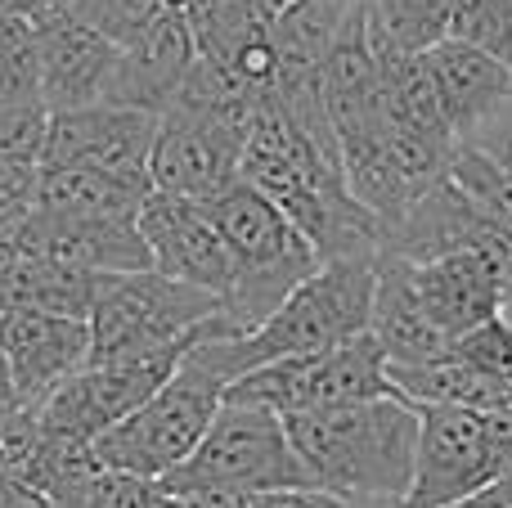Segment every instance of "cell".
Here are the masks:
<instances>
[{"mask_svg":"<svg viewBox=\"0 0 512 508\" xmlns=\"http://www.w3.org/2000/svg\"><path fill=\"white\" fill-rule=\"evenodd\" d=\"M239 176L306 234L319 261H378L387 248L382 221L346 185L337 149L301 131L274 99L243 140Z\"/></svg>","mask_w":512,"mask_h":508,"instance_id":"1","label":"cell"},{"mask_svg":"<svg viewBox=\"0 0 512 508\" xmlns=\"http://www.w3.org/2000/svg\"><path fill=\"white\" fill-rule=\"evenodd\" d=\"M315 491L351 508H400L414 482L418 414L400 392L279 414Z\"/></svg>","mask_w":512,"mask_h":508,"instance_id":"2","label":"cell"},{"mask_svg":"<svg viewBox=\"0 0 512 508\" xmlns=\"http://www.w3.org/2000/svg\"><path fill=\"white\" fill-rule=\"evenodd\" d=\"M373 279H378V261H319L256 329L234 338H203L194 356L207 360L225 383H234L239 374L270 360L328 351L369 329Z\"/></svg>","mask_w":512,"mask_h":508,"instance_id":"3","label":"cell"},{"mask_svg":"<svg viewBox=\"0 0 512 508\" xmlns=\"http://www.w3.org/2000/svg\"><path fill=\"white\" fill-rule=\"evenodd\" d=\"M203 203L234 252V284L221 297V315L234 338V333L256 329L319 266V257L306 234L243 176Z\"/></svg>","mask_w":512,"mask_h":508,"instance_id":"4","label":"cell"},{"mask_svg":"<svg viewBox=\"0 0 512 508\" xmlns=\"http://www.w3.org/2000/svg\"><path fill=\"white\" fill-rule=\"evenodd\" d=\"M90 360H131L149 351L176 347V342L230 338L221 315V297L207 288L180 284L162 270H117L99 279L95 306H90Z\"/></svg>","mask_w":512,"mask_h":508,"instance_id":"5","label":"cell"},{"mask_svg":"<svg viewBox=\"0 0 512 508\" xmlns=\"http://www.w3.org/2000/svg\"><path fill=\"white\" fill-rule=\"evenodd\" d=\"M194 347L140 410H131L104 437H95V459L104 468L162 482L194 455L203 432L212 428L216 410L225 405V387H230L207 360L194 356Z\"/></svg>","mask_w":512,"mask_h":508,"instance_id":"6","label":"cell"},{"mask_svg":"<svg viewBox=\"0 0 512 508\" xmlns=\"http://www.w3.org/2000/svg\"><path fill=\"white\" fill-rule=\"evenodd\" d=\"M171 495L203 491H306L310 473L288 441V428L265 405L225 401L194 455L162 477Z\"/></svg>","mask_w":512,"mask_h":508,"instance_id":"7","label":"cell"},{"mask_svg":"<svg viewBox=\"0 0 512 508\" xmlns=\"http://www.w3.org/2000/svg\"><path fill=\"white\" fill-rule=\"evenodd\" d=\"M387 378V356H382L378 338L369 329L355 338L337 342L315 356H292V360H270L239 374L225 387V401L243 405H265L274 414H297V410H319V405L337 401H373V396H391Z\"/></svg>","mask_w":512,"mask_h":508,"instance_id":"8","label":"cell"},{"mask_svg":"<svg viewBox=\"0 0 512 508\" xmlns=\"http://www.w3.org/2000/svg\"><path fill=\"white\" fill-rule=\"evenodd\" d=\"M409 405L418 414V446H414V482H409L400 508H454L504 473V459L490 446L486 414L481 410L432 405V401H409Z\"/></svg>","mask_w":512,"mask_h":508,"instance_id":"9","label":"cell"},{"mask_svg":"<svg viewBox=\"0 0 512 508\" xmlns=\"http://www.w3.org/2000/svg\"><path fill=\"white\" fill-rule=\"evenodd\" d=\"M243 140H248V126L207 113V108L171 104L158 117V135H153L149 185L203 203L221 194L230 180H239Z\"/></svg>","mask_w":512,"mask_h":508,"instance_id":"10","label":"cell"},{"mask_svg":"<svg viewBox=\"0 0 512 508\" xmlns=\"http://www.w3.org/2000/svg\"><path fill=\"white\" fill-rule=\"evenodd\" d=\"M153 135H158V117L153 113L99 99V104H86V108L50 113L41 162H50V167H90L117 180L149 185Z\"/></svg>","mask_w":512,"mask_h":508,"instance_id":"11","label":"cell"},{"mask_svg":"<svg viewBox=\"0 0 512 508\" xmlns=\"http://www.w3.org/2000/svg\"><path fill=\"white\" fill-rule=\"evenodd\" d=\"M144 243H149L153 270L180 279V284L207 288V293L225 297L234 284V252L225 243L221 225L212 221L207 203L180 194H162L149 189L135 212Z\"/></svg>","mask_w":512,"mask_h":508,"instance_id":"12","label":"cell"},{"mask_svg":"<svg viewBox=\"0 0 512 508\" xmlns=\"http://www.w3.org/2000/svg\"><path fill=\"white\" fill-rule=\"evenodd\" d=\"M396 261L405 270L414 297L423 302V311L432 315V324L450 342L508 311L504 270H499V261L490 252L454 248V252H436V257H423V261H409V257H396Z\"/></svg>","mask_w":512,"mask_h":508,"instance_id":"13","label":"cell"},{"mask_svg":"<svg viewBox=\"0 0 512 508\" xmlns=\"http://www.w3.org/2000/svg\"><path fill=\"white\" fill-rule=\"evenodd\" d=\"M0 351L9 360L18 401L32 410L90 360V320L9 302L0 311Z\"/></svg>","mask_w":512,"mask_h":508,"instance_id":"14","label":"cell"},{"mask_svg":"<svg viewBox=\"0 0 512 508\" xmlns=\"http://www.w3.org/2000/svg\"><path fill=\"white\" fill-rule=\"evenodd\" d=\"M194 59H198L194 32H189L185 14L171 5V9H162L131 45L117 50L104 99L108 104L140 108V113L162 117L171 108V99L180 95V86H185Z\"/></svg>","mask_w":512,"mask_h":508,"instance_id":"15","label":"cell"},{"mask_svg":"<svg viewBox=\"0 0 512 508\" xmlns=\"http://www.w3.org/2000/svg\"><path fill=\"white\" fill-rule=\"evenodd\" d=\"M9 239L23 252H41V257L68 261V266L99 270V275L153 266L135 216H59L36 207Z\"/></svg>","mask_w":512,"mask_h":508,"instance_id":"16","label":"cell"},{"mask_svg":"<svg viewBox=\"0 0 512 508\" xmlns=\"http://www.w3.org/2000/svg\"><path fill=\"white\" fill-rule=\"evenodd\" d=\"M36 50H41V104L50 113L99 104L117 63V45L86 27L68 9H50L36 18Z\"/></svg>","mask_w":512,"mask_h":508,"instance_id":"17","label":"cell"},{"mask_svg":"<svg viewBox=\"0 0 512 508\" xmlns=\"http://www.w3.org/2000/svg\"><path fill=\"white\" fill-rule=\"evenodd\" d=\"M423 63L432 72L441 113L459 144H468L481 126L495 122L512 104V68L459 36H445L432 50H423Z\"/></svg>","mask_w":512,"mask_h":508,"instance_id":"18","label":"cell"},{"mask_svg":"<svg viewBox=\"0 0 512 508\" xmlns=\"http://www.w3.org/2000/svg\"><path fill=\"white\" fill-rule=\"evenodd\" d=\"M369 333L378 338L387 365H414V360H432L450 351L454 342L432 324L423 302L414 297L405 270L391 252L378 257V279H373V311H369Z\"/></svg>","mask_w":512,"mask_h":508,"instance_id":"19","label":"cell"},{"mask_svg":"<svg viewBox=\"0 0 512 508\" xmlns=\"http://www.w3.org/2000/svg\"><path fill=\"white\" fill-rule=\"evenodd\" d=\"M149 194V185L117 180L90 167H50L41 162L36 180V207L59 216H135Z\"/></svg>","mask_w":512,"mask_h":508,"instance_id":"20","label":"cell"},{"mask_svg":"<svg viewBox=\"0 0 512 508\" xmlns=\"http://www.w3.org/2000/svg\"><path fill=\"white\" fill-rule=\"evenodd\" d=\"M459 0H360L364 32L378 59L423 54L450 36V18Z\"/></svg>","mask_w":512,"mask_h":508,"instance_id":"21","label":"cell"},{"mask_svg":"<svg viewBox=\"0 0 512 508\" xmlns=\"http://www.w3.org/2000/svg\"><path fill=\"white\" fill-rule=\"evenodd\" d=\"M14 248H18V243H14ZM99 279H104L99 270H81V266H68V261H54V257H41V252H23V248H18L9 302L86 320L90 306H95Z\"/></svg>","mask_w":512,"mask_h":508,"instance_id":"22","label":"cell"},{"mask_svg":"<svg viewBox=\"0 0 512 508\" xmlns=\"http://www.w3.org/2000/svg\"><path fill=\"white\" fill-rule=\"evenodd\" d=\"M54 508H176V495L162 482L131 473H113L99 464L95 473L77 477L72 486H63L59 495H50Z\"/></svg>","mask_w":512,"mask_h":508,"instance_id":"23","label":"cell"},{"mask_svg":"<svg viewBox=\"0 0 512 508\" xmlns=\"http://www.w3.org/2000/svg\"><path fill=\"white\" fill-rule=\"evenodd\" d=\"M0 99H41L36 18L0 9Z\"/></svg>","mask_w":512,"mask_h":508,"instance_id":"24","label":"cell"},{"mask_svg":"<svg viewBox=\"0 0 512 508\" xmlns=\"http://www.w3.org/2000/svg\"><path fill=\"white\" fill-rule=\"evenodd\" d=\"M63 9L77 14L81 23L95 27L99 36H108V41L122 50V45H131L162 9H171V0H63Z\"/></svg>","mask_w":512,"mask_h":508,"instance_id":"25","label":"cell"},{"mask_svg":"<svg viewBox=\"0 0 512 508\" xmlns=\"http://www.w3.org/2000/svg\"><path fill=\"white\" fill-rule=\"evenodd\" d=\"M450 36L495 54L512 68V0H459L450 18Z\"/></svg>","mask_w":512,"mask_h":508,"instance_id":"26","label":"cell"},{"mask_svg":"<svg viewBox=\"0 0 512 508\" xmlns=\"http://www.w3.org/2000/svg\"><path fill=\"white\" fill-rule=\"evenodd\" d=\"M454 351L468 360L477 374H486L490 383H499L512 401V315H495V320L468 329L463 338H454Z\"/></svg>","mask_w":512,"mask_h":508,"instance_id":"27","label":"cell"},{"mask_svg":"<svg viewBox=\"0 0 512 508\" xmlns=\"http://www.w3.org/2000/svg\"><path fill=\"white\" fill-rule=\"evenodd\" d=\"M36 180H41V162L0 158V239L36 212Z\"/></svg>","mask_w":512,"mask_h":508,"instance_id":"28","label":"cell"},{"mask_svg":"<svg viewBox=\"0 0 512 508\" xmlns=\"http://www.w3.org/2000/svg\"><path fill=\"white\" fill-rule=\"evenodd\" d=\"M36 450V414L27 405L0 414V477H23Z\"/></svg>","mask_w":512,"mask_h":508,"instance_id":"29","label":"cell"},{"mask_svg":"<svg viewBox=\"0 0 512 508\" xmlns=\"http://www.w3.org/2000/svg\"><path fill=\"white\" fill-rule=\"evenodd\" d=\"M468 144H477L486 158H495L504 171H512V104L504 108V113L495 117V122H486L477 135H472Z\"/></svg>","mask_w":512,"mask_h":508,"instance_id":"30","label":"cell"},{"mask_svg":"<svg viewBox=\"0 0 512 508\" xmlns=\"http://www.w3.org/2000/svg\"><path fill=\"white\" fill-rule=\"evenodd\" d=\"M454 508H512V468H504L495 482H486L477 495H468V500Z\"/></svg>","mask_w":512,"mask_h":508,"instance_id":"31","label":"cell"},{"mask_svg":"<svg viewBox=\"0 0 512 508\" xmlns=\"http://www.w3.org/2000/svg\"><path fill=\"white\" fill-rule=\"evenodd\" d=\"M0 508H54L36 486H27L23 477H0Z\"/></svg>","mask_w":512,"mask_h":508,"instance_id":"32","label":"cell"},{"mask_svg":"<svg viewBox=\"0 0 512 508\" xmlns=\"http://www.w3.org/2000/svg\"><path fill=\"white\" fill-rule=\"evenodd\" d=\"M14 261H18V248H14V239H0V311L9 306V284H14Z\"/></svg>","mask_w":512,"mask_h":508,"instance_id":"33","label":"cell"},{"mask_svg":"<svg viewBox=\"0 0 512 508\" xmlns=\"http://www.w3.org/2000/svg\"><path fill=\"white\" fill-rule=\"evenodd\" d=\"M5 14H27V18H41L50 9H63V0H0Z\"/></svg>","mask_w":512,"mask_h":508,"instance_id":"34","label":"cell"},{"mask_svg":"<svg viewBox=\"0 0 512 508\" xmlns=\"http://www.w3.org/2000/svg\"><path fill=\"white\" fill-rule=\"evenodd\" d=\"M18 387H14V374H9V360H5V351H0V414L5 410H18Z\"/></svg>","mask_w":512,"mask_h":508,"instance_id":"35","label":"cell"}]
</instances>
